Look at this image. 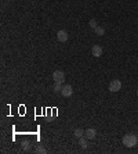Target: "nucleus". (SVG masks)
I'll list each match as a JSON object with an SVG mask.
<instances>
[{
	"label": "nucleus",
	"instance_id": "obj_15",
	"mask_svg": "<svg viewBox=\"0 0 138 154\" xmlns=\"http://www.w3.org/2000/svg\"><path fill=\"white\" fill-rule=\"evenodd\" d=\"M137 96H138V89H137Z\"/></svg>",
	"mask_w": 138,
	"mask_h": 154
},
{
	"label": "nucleus",
	"instance_id": "obj_13",
	"mask_svg": "<svg viewBox=\"0 0 138 154\" xmlns=\"http://www.w3.org/2000/svg\"><path fill=\"white\" fill-rule=\"evenodd\" d=\"M36 153H42V154H44V153H46V151H47V150H46V149H44V146H42V144H39V146H37V147H36Z\"/></svg>",
	"mask_w": 138,
	"mask_h": 154
},
{
	"label": "nucleus",
	"instance_id": "obj_9",
	"mask_svg": "<svg viewBox=\"0 0 138 154\" xmlns=\"http://www.w3.org/2000/svg\"><path fill=\"white\" fill-rule=\"evenodd\" d=\"M94 32H95V35H98V36H102L104 33H105V28H104V27H97V28L94 29Z\"/></svg>",
	"mask_w": 138,
	"mask_h": 154
},
{
	"label": "nucleus",
	"instance_id": "obj_4",
	"mask_svg": "<svg viewBox=\"0 0 138 154\" xmlns=\"http://www.w3.org/2000/svg\"><path fill=\"white\" fill-rule=\"evenodd\" d=\"M61 94H62L64 97H71L72 94H73V88L71 85H64L62 90H61Z\"/></svg>",
	"mask_w": 138,
	"mask_h": 154
},
{
	"label": "nucleus",
	"instance_id": "obj_2",
	"mask_svg": "<svg viewBox=\"0 0 138 154\" xmlns=\"http://www.w3.org/2000/svg\"><path fill=\"white\" fill-rule=\"evenodd\" d=\"M53 79H54L55 83H64V81H65V74H64L62 71L57 69V71L53 72Z\"/></svg>",
	"mask_w": 138,
	"mask_h": 154
},
{
	"label": "nucleus",
	"instance_id": "obj_3",
	"mask_svg": "<svg viewBox=\"0 0 138 154\" xmlns=\"http://www.w3.org/2000/svg\"><path fill=\"white\" fill-rule=\"evenodd\" d=\"M120 89H122V82L119 81V79H113V81L109 83V90L112 92V93L119 92Z\"/></svg>",
	"mask_w": 138,
	"mask_h": 154
},
{
	"label": "nucleus",
	"instance_id": "obj_7",
	"mask_svg": "<svg viewBox=\"0 0 138 154\" xmlns=\"http://www.w3.org/2000/svg\"><path fill=\"white\" fill-rule=\"evenodd\" d=\"M84 136H86L87 139H95V136H97V130L93 129V128H88V129L84 130Z\"/></svg>",
	"mask_w": 138,
	"mask_h": 154
},
{
	"label": "nucleus",
	"instance_id": "obj_1",
	"mask_svg": "<svg viewBox=\"0 0 138 154\" xmlns=\"http://www.w3.org/2000/svg\"><path fill=\"white\" fill-rule=\"evenodd\" d=\"M138 143V136L134 133H127L123 136V144L126 147H134Z\"/></svg>",
	"mask_w": 138,
	"mask_h": 154
},
{
	"label": "nucleus",
	"instance_id": "obj_14",
	"mask_svg": "<svg viewBox=\"0 0 138 154\" xmlns=\"http://www.w3.org/2000/svg\"><path fill=\"white\" fill-rule=\"evenodd\" d=\"M88 24H90V27L93 29H95L97 27H98V24H97V20H90V22H88Z\"/></svg>",
	"mask_w": 138,
	"mask_h": 154
},
{
	"label": "nucleus",
	"instance_id": "obj_8",
	"mask_svg": "<svg viewBox=\"0 0 138 154\" xmlns=\"http://www.w3.org/2000/svg\"><path fill=\"white\" fill-rule=\"evenodd\" d=\"M79 144H80V147L82 149H87V138L86 136H82V138H79Z\"/></svg>",
	"mask_w": 138,
	"mask_h": 154
},
{
	"label": "nucleus",
	"instance_id": "obj_5",
	"mask_svg": "<svg viewBox=\"0 0 138 154\" xmlns=\"http://www.w3.org/2000/svg\"><path fill=\"white\" fill-rule=\"evenodd\" d=\"M57 38H58V41L61 42V43H65V42L68 41V32L64 31V29H61V31H58V33H57Z\"/></svg>",
	"mask_w": 138,
	"mask_h": 154
},
{
	"label": "nucleus",
	"instance_id": "obj_6",
	"mask_svg": "<svg viewBox=\"0 0 138 154\" xmlns=\"http://www.w3.org/2000/svg\"><path fill=\"white\" fill-rule=\"evenodd\" d=\"M102 47L101 46H98V45H94L93 46V49H91V53H93V56L94 57H101L102 56Z\"/></svg>",
	"mask_w": 138,
	"mask_h": 154
},
{
	"label": "nucleus",
	"instance_id": "obj_11",
	"mask_svg": "<svg viewBox=\"0 0 138 154\" xmlns=\"http://www.w3.org/2000/svg\"><path fill=\"white\" fill-rule=\"evenodd\" d=\"M62 83H55L54 88H53V90H54L55 93H61V90H62Z\"/></svg>",
	"mask_w": 138,
	"mask_h": 154
},
{
	"label": "nucleus",
	"instance_id": "obj_12",
	"mask_svg": "<svg viewBox=\"0 0 138 154\" xmlns=\"http://www.w3.org/2000/svg\"><path fill=\"white\" fill-rule=\"evenodd\" d=\"M21 147H22V150L24 151H28L29 150V147H31V143L28 142V140H25V142H22V146Z\"/></svg>",
	"mask_w": 138,
	"mask_h": 154
},
{
	"label": "nucleus",
	"instance_id": "obj_10",
	"mask_svg": "<svg viewBox=\"0 0 138 154\" xmlns=\"http://www.w3.org/2000/svg\"><path fill=\"white\" fill-rule=\"evenodd\" d=\"M73 133H75V138H82V136H84V130L83 129H80V128H77V129H75V132H73Z\"/></svg>",
	"mask_w": 138,
	"mask_h": 154
}]
</instances>
